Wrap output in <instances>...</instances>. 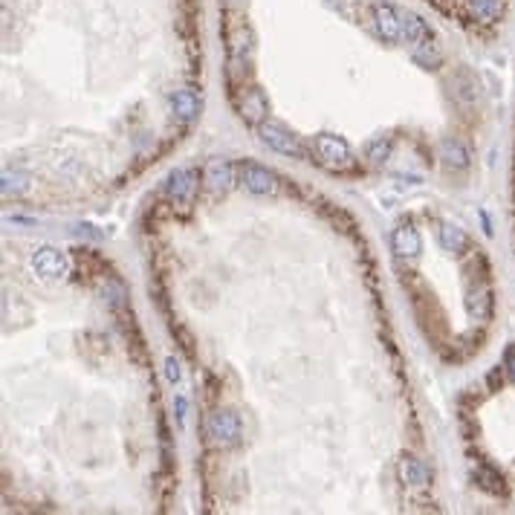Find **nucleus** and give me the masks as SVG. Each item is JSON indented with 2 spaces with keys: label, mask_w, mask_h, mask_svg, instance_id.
Listing matches in <instances>:
<instances>
[{
  "label": "nucleus",
  "mask_w": 515,
  "mask_h": 515,
  "mask_svg": "<svg viewBox=\"0 0 515 515\" xmlns=\"http://www.w3.org/2000/svg\"><path fill=\"white\" fill-rule=\"evenodd\" d=\"M258 134H261V142H264V145H270L272 151H278V154H284V156H292V159H304V156H307L304 145L298 142L292 134H287L284 127L275 124V122H261Z\"/></svg>",
  "instance_id": "f257e3e1"
},
{
  "label": "nucleus",
  "mask_w": 515,
  "mask_h": 515,
  "mask_svg": "<svg viewBox=\"0 0 515 515\" xmlns=\"http://www.w3.org/2000/svg\"><path fill=\"white\" fill-rule=\"evenodd\" d=\"M206 432L218 446H232L240 437V420L232 411H214L206 423Z\"/></svg>",
  "instance_id": "f03ea898"
},
{
  "label": "nucleus",
  "mask_w": 515,
  "mask_h": 515,
  "mask_svg": "<svg viewBox=\"0 0 515 515\" xmlns=\"http://www.w3.org/2000/svg\"><path fill=\"white\" fill-rule=\"evenodd\" d=\"M240 183L252 194H275L278 191V180H275L272 171H267L264 165H255V162L240 165Z\"/></svg>",
  "instance_id": "7ed1b4c3"
},
{
  "label": "nucleus",
  "mask_w": 515,
  "mask_h": 515,
  "mask_svg": "<svg viewBox=\"0 0 515 515\" xmlns=\"http://www.w3.org/2000/svg\"><path fill=\"white\" fill-rule=\"evenodd\" d=\"M165 191H168V197H171V200L180 203V206L191 203V197L197 194V174H194L191 168H177L174 174L168 177Z\"/></svg>",
  "instance_id": "20e7f679"
},
{
  "label": "nucleus",
  "mask_w": 515,
  "mask_h": 515,
  "mask_svg": "<svg viewBox=\"0 0 515 515\" xmlns=\"http://www.w3.org/2000/svg\"><path fill=\"white\" fill-rule=\"evenodd\" d=\"M67 258L53 249V246H44V249H38L35 258H32V270L41 275V278H61L67 275Z\"/></svg>",
  "instance_id": "39448f33"
},
{
  "label": "nucleus",
  "mask_w": 515,
  "mask_h": 515,
  "mask_svg": "<svg viewBox=\"0 0 515 515\" xmlns=\"http://www.w3.org/2000/svg\"><path fill=\"white\" fill-rule=\"evenodd\" d=\"M316 151H319V156H322L327 165H348V162H351V148H348V142L339 139V137H330V134L316 137Z\"/></svg>",
  "instance_id": "423d86ee"
},
{
  "label": "nucleus",
  "mask_w": 515,
  "mask_h": 515,
  "mask_svg": "<svg viewBox=\"0 0 515 515\" xmlns=\"http://www.w3.org/2000/svg\"><path fill=\"white\" fill-rule=\"evenodd\" d=\"M391 246L400 258H408V261H414V258L423 252V240H420V232L414 226H397L391 235Z\"/></svg>",
  "instance_id": "0eeeda50"
},
{
  "label": "nucleus",
  "mask_w": 515,
  "mask_h": 515,
  "mask_svg": "<svg viewBox=\"0 0 515 515\" xmlns=\"http://www.w3.org/2000/svg\"><path fill=\"white\" fill-rule=\"evenodd\" d=\"M400 18H403V35H405L408 44H414L417 50L432 47V29L425 26L423 18H417L411 12H400Z\"/></svg>",
  "instance_id": "6e6552de"
},
{
  "label": "nucleus",
  "mask_w": 515,
  "mask_h": 515,
  "mask_svg": "<svg viewBox=\"0 0 515 515\" xmlns=\"http://www.w3.org/2000/svg\"><path fill=\"white\" fill-rule=\"evenodd\" d=\"M376 29L385 41H397L403 35V18L400 9H394L391 4H376Z\"/></svg>",
  "instance_id": "1a4fd4ad"
},
{
  "label": "nucleus",
  "mask_w": 515,
  "mask_h": 515,
  "mask_svg": "<svg viewBox=\"0 0 515 515\" xmlns=\"http://www.w3.org/2000/svg\"><path fill=\"white\" fill-rule=\"evenodd\" d=\"M206 183L214 189V191H226L232 183H235V171L226 159H211L206 165Z\"/></svg>",
  "instance_id": "9d476101"
},
{
  "label": "nucleus",
  "mask_w": 515,
  "mask_h": 515,
  "mask_svg": "<svg viewBox=\"0 0 515 515\" xmlns=\"http://www.w3.org/2000/svg\"><path fill=\"white\" fill-rule=\"evenodd\" d=\"M400 475H403V481H405L408 487L420 489V487H425V484H428V478H432V472H428V466H425L423 460H417V457H405V460L400 463Z\"/></svg>",
  "instance_id": "9b49d317"
},
{
  "label": "nucleus",
  "mask_w": 515,
  "mask_h": 515,
  "mask_svg": "<svg viewBox=\"0 0 515 515\" xmlns=\"http://www.w3.org/2000/svg\"><path fill=\"white\" fill-rule=\"evenodd\" d=\"M171 107H174V113L183 122H191L197 116V110H200V99L191 90H177L174 96H171Z\"/></svg>",
  "instance_id": "f8f14e48"
},
{
  "label": "nucleus",
  "mask_w": 515,
  "mask_h": 515,
  "mask_svg": "<svg viewBox=\"0 0 515 515\" xmlns=\"http://www.w3.org/2000/svg\"><path fill=\"white\" fill-rule=\"evenodd\" d=\"M489 307H492V298H489V287L487 284H478L469 290V313L475 319H487L489 316Z\"/></svg>",
  "instance_id": "ddd939ff"
},
{
  "label": "nucleus",
  "mask_w": 515,
  "mask_h": 515,
  "mask_svg": "<svg viewBox=\"0 0 515 515\" xmlns=\"http://www.w3.org/2000/svg\"><path fill=\"white\" fill-rule=\"evenodd\" d=\"M440 159L449 165V168H466L469 165V151L463 148V142H457V139H446L443 145H440Z\"/></svg>",
  "instance_id": "4468645a"
},
{
  "label": "nucleus",
  "mask_w": 515,
  "mask_h": 515,
  "mask_svg": "<svg viewBox=\"0 0 515 515\" xmlns=\"http://www.w3.org/2000/svg\"><path fill=\"white\" fill-rule=\"evenodd\" d=\"M501 9H504V0H469V12L475 15L478 21H484V23L498 21Z\"/></svg>",
  "instance_id": "2eb2a0df"
},
{
  "label": "nucleus",
  "mask_w": 515,
  "mask_h": 515,
  "mask_svg": "<svg viewBox=\"0 0 515 515\" xmlns=\"http://www.w3.org/2000/svg\"><path fill=\"white\" fill-rule=\"evenodd\" d=\"M440 243H443L449 252L460 255V252L469 246V238H466L463 229H457L455 223H443V229H440Z\"/></svg>",
  "instance_id": "dca6fc26"
},
{
  "label": "nucleus",
  "mask_w": 515,
  "mask_h": 515,
  "mask_svg": "<svg viewBox=\"0 0 515 515\" xmlns=\"http://www.w3.org/2000/svg\"><path fill=\"white\" fill-rule=\"evenodd\" d=\"M365 156H368L371 162H376V165H379V162H385V159L391 156V142H388V139H373V142L368 145Z\"/></svg>",
  "instance_id": "f3484780"
},
{
  "label": "nucleus",
  "mask_w": 515,
  "mask_h": 515,
  "mask_svg": "<svg viewBox=\"0 0 515 515\" xmlns=\"http://www.w3.org/2000/svg\"><path fill=\"white\" fill-rule=\"evenodd\" d=\"M29 186H26V177H21V174H4V197H18V194H23Z\"/></svg>",
  "instance_id": "a211bd4d"
},
{
  "label": "nucleus",
  "mask_w": 515,
  "mask_h": 515,
  "mask_svg": "<svg viewBox=\"0 0 515 515\" xmlns=\"http://www.w3.org/2000/svg\"><path fill=\"white\" fill-rule=\"evenodd\" d=\"M165 376H168V382H180V365H177V359H168V362H165Z\"/></svg>",
  "instance_id": "6ab92c4d"
},
{
  "label": "nucleus",
  "mask_w": 515,
  "mask_h": 515,
  "mask_svg": "<svg viewBox=\"0 0 515 515\" xmlns=\"http://www.w3.org/2000/svg\"><path fill=\"white\" fill-rule=\"evenodd\" d=\"M504 365H506V371H509V376L515 379V345L506 351V356H504Z\"/></svg>",
  "instance_id": "aec40b11"
},
{
  "label": "nucleus",
  "mask_w": 515,
  "mask_h": 515,
  "mask_svg": "<svg viewBox=\"0 0 515 515\" xmlns=\"http://www.w3.org/2000/svg\"><path fill=\"white\" fill-rule=\"evenodd\" d=\"M177 420H180V423L186 420V400H183V397H177Z\"/></svg>",
  "instance_id": "412c9836"
}]
</instances>
